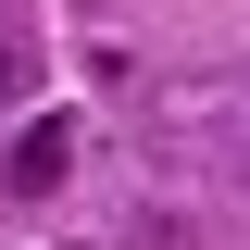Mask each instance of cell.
I'll return each instance as SVG.
<instances>
[{"label": "cell", "instance_id": "6da1fadb", "mask_svg": "<svg viewBox=\"0 0 250 250\" xmlns=\"http://www.w3.org/2000/svg\"><path fill=\"white\" fill-rule=\"evenodd\" d=\"M75 175V125H25L13 138V188H62Z\"/></svg>", "mask_w": 250, "mask_h": 250}, {"label": "cell", "instance_id": "7a4b0ae2", "mask_svg": "<svg viewBox=\"0 0 250 250\" xmlns=\"http://www.w3.org/2000/svg\"><path fill=\"white\" fill-rule=\"evenodd\" d=\"M13 88H25V50H13V38H0V100H13Z\"/></svg>", "mask_w": 250, "mask_h": 250}]
</instances>
